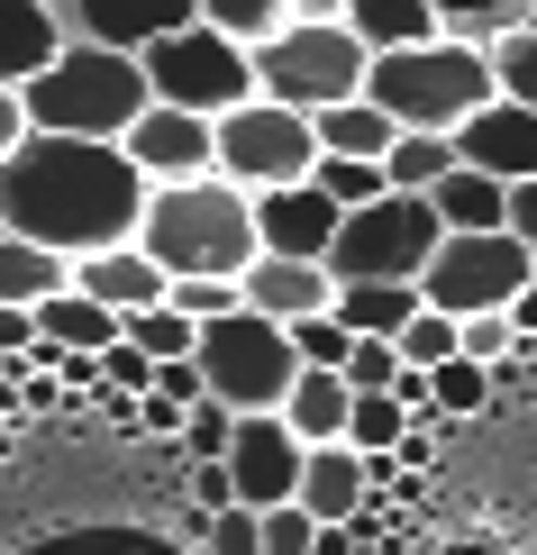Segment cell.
I'll return each mask as SVG.
<instances>
[{
	"instance_id": "cell-1",
	"label": "cell",
	"mask_w": 537,
	"mask_h": 555,
	"mask_svg": "<svg viewBox=\"0 0 537 555\" xmlns=\"http://www.w3.org/2000/svg\"><path fill=\"white\" fill-rule=\"evenodd\" d=\"M146 165L119 146V137H64V128H28L10 155H0V228L18 237H46L64 256H91V246H119L146 219Z\"/></svg>"
},
{
	"instance_id": "cell-2",
	"label": "cell",
	"mask_w": 537,
	"mask_h": 555,
	"mask_svg": "<svg viewBox=\"0 0 537 555\" xmlns=\"http://www.w3.org/2000/svg\"><path fill=\"white\" fill-rule=\"evenodd\" d=\"M137 246L174 273H246L265 256V228H255V192L228 173H182L146 192V219H137Z\"/></svg>"
},
{
	"instance_id": "cell-3",
	"label": "cell",
	"mask_w": 537,
	"mask_h": 555,
	"mask_svg": "<svg viewBox=\"0 0 537 555\" xmlns=\"http://www.w3.org/2000/svg\"><path fill=\"white\" fill-rule=\"evenodd\" d=\"M28 101V128H64V137H128L137 109L155 101L146 82V55L128 46H91V37H64V55L46 64L37 82H18Z\"/></svg>"
},
{
	"instance_id": "cell-4",
	"label": "cell",
	"mask_w": 537,
	"mask_h": 555,
	"mask_svg": "<svg viewBox=\"0 0 537 555\" xmlns=\"http://www.w3.org/2000/svg\"><path fill=\"white\" fill-rule=\"evenodd\" d=\"M365 91L392 109L401 128H464L483 101L501 91L493 74V46H464V37H419V46H392V55H373Z\"/></svg>"
},
{
	"instance_id": "cell-5",
	"label": "cell",
	"mask_w": 537,
	"mask_h": 555,
	"mask_svg": "<svg viewBox=\"0 0 537 555\" xmlns=\"http://www.w3.org/2000/svg\"><path fill=\"white\" fill-rule=\"evenodd\" d=\"M373 74V46L346 28V18H283L265 46H255V82L292 109H329V101H356Z\"/></svg>"
},
{
	"instance_id": "cell-6",
	"label": "cell",
	"mask_w": 537,
	"mask_h": 555,
	"mask_svg": "<svg viewBox=\"0 0 537 555\" xmlns=\"http://www.w3.org/2000/svg\"><path fill=\"white\" fill-rule=\"evenodd\" d=\"M447 237V210L429 192H373L365 210L337 219V246H329V273L337 283H419Z\"/></svg>"
},
{
	"instance_id": "cell-7",
	"label": "cell",
	"mask_w": 537,
	"mask_h": 555,
	"mask_svg": "<svg viewBox=\"0 0 537 555\" xmlns=\"http://www.w3.org/2000/svg\"><path fill=\"white\" fill-rule=\"evenodd\" d=\"M201 374L209 391H219L228 410H283V391L301 383V346L283 319H265L246 300V310H228V319H201Z\"/></svg>"
},
{
	"instance_id": "cell-8",
	"label": "cell",
	"mask_w": 537,
	"mask_h": 555,
	"mask_svg": "<svg viewBox=\"0 0 537 555\" xmlns=\"http://www.w3.org/2000/svg\"><path fill=\"white\" fill-rule=\"evenodd\" d=\"M528 283H537V246L520 237V228H447L429 273H419V300L474 319V310H510Z\"/></svg>"
},
{
	"instance_id": "cell-9",
	"label": "cell",
	"mask_w": 537,
	"mask_h": 555,
	"mask_svg": "<svg viewBox=\"0 0 537 555\" xmlns=\"http://www.w3.org/2000/svg\"><path fill=\"white\" fill-rule=\"evenodd\" d=\"M146 82H155V101H182V109H238L246 91H265L255 82V46L246 37H228V28H209V18H182V28H165L146 46Z\"/></svg>"
},
{
	"instance_id": "cell-10",
	"label": "cell",
	"mask_w": 537,
	"mask_h": 555,
	"mask_svg": "<svg viewBox=\"0 0 537 555\" xmlns=\"http://www.w3.org/2000/svg\"><path fill=\"white\" fill-rule=\"evenodd\" d=\"M319 165V119L273 91H246L238 109H219V173L246 182V192H273V182H301Z\"/></svg>"
},
{
	"instance_id": "cell-11",
	"label": "cell",
	"mask_w": 537,
	"mask_h": 555,
	"mask_svg": "<svg viewBox=\"0 0 537 555\" xmlns=\"http://www.w3.org/2000/svg\"><path fill=\"white\" fill-rule=\"evenodd\" d=\"M301 465H310V437H301L283 410H246L238 437H228V474H238V501L273 511V501H301Z\"/></svg>"
},
{
	"instance_id": "cell-12",
	"label": "cell",
	"mask_w": 537,
	"mask_h": 555,
	"mask_svg": "<svg viewBox=\"0 0 537 555\" xmlns=\"http://www.w3.org/2000/svg\"><path fill=\"white\" fill-rule=\"evenodd\" d=\"M119 146L146 165V182H182V173H219V119L209 109H182V101H146L137 128Z\"/></svg>"
},
{
	"instance_id": "cell-13",
	"label": "cell",
	"mask_w": 537,
	"mask_h": 555,
	"mask_svg": "<svg viewBox=\"0 0 537 555\" xmlns=\"http://www.w3.org/2000/svg\"><path fill=\"white\" fill-rule=\"evenodd\" d=\"M456 155L483 165V173H501V182H537V109L510 101V91H493V101L456 128Z\"/></svg>"
},
{
	"instance_id": "cell-14",
	"label": "cell",
	"mask_w": 537,
	"mask_h": 555,
	"mask_svg": "<svg viewBox=\"0 0 537 555\" xmlns=\"http://www.w3.org/2000/svg\"><path fill=\"white\" fill-rule=\"evenodd\" d=\"M64 37H91V46H128V55H146L165 28L182 18H201V0H55Z\"/></svg>"
},
{
	"instance_id": "cell-15",
	"label": "cell",
	"mask_w": 537,
	"mask_h": 555,
	"mask_svg": "<svg viewBox=\"0 0 537 555\" xmlns=\"http://www.w3.org/2000/svg\"><path fill=\"white\" fill-rule=\"evenodd\" d=\"M337 219H346V210H337L329 192H319V173L255 192V228H265L273 256H329V246H337Z\"/></svg>"
},
{
	"instance_id": "cell-16",
	"label": "cell",
	"mask_w": 537,
	"mask_h": 555,
	"mask_svg": "<svg viewBox=\"0 0 537 555\" xmlns=\"http://www.w3.org/2000/svg\"><path fill=\"white\" fill-rule=\"evenodd\" d=\"M238 283H246L255 310L283 319V328H292V319H310V310H337V273H329V256H273V246H265V256H255Z\"/></svg>"
},
{
	"instance_id": "cell-17",
	"label": "cell",
	"mask_w": 537,
	"mask_h": 555,
	"mask_svg": "<svg viewBox=\"0 0 537 555\" xmlns=\"http://www.w3.org/2000/svg\"><path fill=\"white\" fill-rule=\"evenodd\" d=\"M365 501H373V455H365V447H346V437L310 447V465H301V511L329 519V528H346Z\"/></svg>"
},
{
	"instance_id": "cell-18",
	"label": "cell",
	"mask_w": 537,
	"mask_h": 555,
	"mask_svg": "<svg viewBox=\"0 0 537 555\" xmlns=\"http://www.w3.org/2000/svg\"><path fill=\"white\" fill-rule=\"evenodd\" d=\"M74 283H82V292H101L110 310L128 319V310H146V300H165V292H174V273L155 264L137 237H119V246H91V256H74Z\"/></svg>"
},
{
	"instance_id": "cell-19",
	"label": "cell",
	"mask_w": 537,
	"mask_h": 555,
	"mask_svg": "<svg viewBox=\"0 0 537 555\" xmlns=\"http://www.w3.org/2000/svg\"><path fill=\"white\" fill-rule=\"evenodd\" d=\"M37 337L55 346V356H101V346H119V337H128V319L110 310L101 292L64 283V292H46V300H37Z\"/></svg>"
},
{
	"instance_id": "cell-20",
	"label": "cell",
	"mask_w": 537,
	"mask_h": 555,
	"mask_svg": "<svg viewBox=\"0 0 537 555\" xmlns=\"http://www.w3.org/2000/svg\"><path fill=\"white\" fill-rule=\"evenodd\" d=\"M64 55V18L55 0H0V82H37L46 64Z\"/></svg>"
},
{
	"instance_id": "cell-21",
	"label": "cell",
	"mask_w": 537,
	"mask_h": 555,
	"mask_svg": "<svg viewBox=\"0 0 537 555\" xmlns=\"http://www.w3.org/2000/svg\"><path fill=\"white\" fill-rule=\"evenodd\" d=\"M283 420L310 437V447L346 437V420H356V383H346V364H301V383L283 391Z\"/></svg>"
},
{
	"instance_id": "cell-22",
	"label": "cell",
	"mask_w": 537,
	"mask_h": 555,
	"mask_svg": "<svg viewBox=\"0 0 537 555\" xmlns=\"http://www.w3.org/2000/svg\"><path fill=\"white\" fill-rule=\"evenodd\" d=\"M74 283V256L46 237H18V228H0V300H18V310H37L46 292Z\"/></svg>"
},
{
	"instance_id": "cell-23",
	"label": "cell",
	"mask_w": 537,
	"mask_h": 555,
	"mask_svg": "<svg viewBox=\"0 0 537 555\" xmlns=\"http://www.w3.org/2000/svg\"><path fill=\"white\" fill-rule=\"evenodd\" d=\"M319 146H329V155H373V165H383V155L401 146V119H392L373 91H356V101H329V109H319Z\"/></svg>"
},
{
	"instance_id": "cell-24",
	"label": "cell",
	"mask_w": 537,
	"mask_h": 555,
	"mask_svg": "<svg viewBox=\"0 0 537 555\" xmlns=\"http://www.w3.org/2000/svg\"><path fill=\"white\" fill-rule=\"evenodd\" d=\"M346 28H356L373 55H392V46L437 37V0H346Z\"/></svg>"
},
{
	"instance_id": "cell-25",
	"label": "cell",
	"mask_w": 537,
	"mask_h": 555,
	"mask_svg": "<svg viewBox=\"0 0 537 555\" xmlns=\"http://www.w3.org/2000/svg\"><path fill=\"white\" fill-rule=\"evenodd\" d=\"M429 201L447 210V228H510V182H501V173H483V165H456Z\"/></svg>"
},
{
	"instance_id": "cell-26",
	"label": "cell",
	"mask_w": 537,
	"mask_h": 555,
	"mask_svg": "<svg viewBox=\"0 0 537 555\" xmlns=\"http://www.w3.org/2000/svg\"><path fill=\"white\" fill-rule=\"evenodd\" d=\"M419 310V283H337V319L356 337H401Z\"/></svg>"
},
{
	"instance_id": "cell-27",
	"label": "cell",
	"mask_w": 537,
	"mask_h": 555,
	"mask_svg": "<svg viewBox=\"0 0 537 555\" xmlns=\"http://www.w3.org/2000/svg\"><path fill=\"white\" fill-rule=\"evenodd\" d=\"M456 165H464V155H456V137H447V128H401V146L383 155L392 192H437Z\"/></svg>"
},
{
	"instance_id": "cell-28",
	"label": "cell",
	"mask_w": 537,
	"mask_h": 555,
	"mask_svg": "<svg viewBox=\"0 0 537 555\" xmlns=\"http://www.w3.org/2000/svg\"><path fill=\"white\" fill-rule=\"evenodd\" d=\"M528 18H537V0H437V37H464V46H501Z\"/></svg>"
},
{
	"instance_id": "cell-29",
	"label": "cell",
	"mask_w": 537,
	"mask_h": 555,
	"mask_svg": "<svg viewBox=\"0 0 537 555\" xmlns=\"http://www.w3.org/2000/svg\"><path fill=\"white\" fill-rule=\"evenodd\" d=\"M410 437V401L401 391H356V420H346V447H365V455H392Z\"/></svg>"
},
{
	"instance_id": "cell-30",
	"label": "cell",
	"mask_w": 537,
	"mask_h": 555,
	"mask_svg": "<svg viewBox=\"0 0 537 555\" xmlns=\"http://www.w3.org/2000/svg\"><path fill=\"white\" fill-rule=\"evenodd\" d=\"M429 383H437V420H474V410L493 401V364H483V356H447V364H429Z\"/></svg>"
},
{
	"instance_id": "cell-31",
	"label": "cell",
	"mask_w": 537,
	"mask_h": 555,
	"mask_svg": "<svg viewBox=\"0 0 537 555\" xmlns=\"http://www.w3.org/2000/svg\"><path fill=\"white\" fill-rule=\"evenodd\" d=\"M310 173H319V192H329L337 210H365L373 192H392V173L373 165V155H329V146H319V165H310Z\"/></svg>"
},
{
	"instance_id": "cell-32",
	"label": "cell",
	"mask_w": 537,
	"mask_h": 555,
	"mask_svg": "<svg viewBox=\"0 0 537 555\" xmlns=\"http://www.w3.org/2000/svg\"><path fill=\"white\" fill-rule=\"evenodd\" d=\"M201 18H209V28H228V37H246V46H265L292 18V0H201Z\"/></svg>"
},
{
	"instance_id": "cell-33",
	"label": "cell",
	"mask_w": 537,
	"mask_h": 555,
	"mask_svg": "<svg viewBox=\"0 0 537 555\" xmlns=\"http://www.w3.org/2000/svg\"><path fill=\"white\" fill-rule=\"evenodd\" d=\"M201 546H209V555H265V511H255V501H228V511H209Z\"/></svg>"
},
{
	"instance_id": "cell-34",
	"label": "cell",
	"mask_w": 537,
	"mask_h": 555,
	"mask_svg": "<svg viewBox=\"0 0 537 555\" xmlns=\"http://www.w3.org/2000/svg\"><path fill=\"white\" fill-rule=\"evenodd\" d=\"M493 74H501L510 101H528V109H537V18H528V28H510V37L493 46Z\"/></svg>"
},
{
	"instance_id": "cell-35",
	"label": "cell",
	"mask_w": 537,
	"mask_h": 555,
	"mask_svg": "<svg viewBox=\"0 0 537 555\" xmlns=\"http://www.w3.org/2000/svg\"><path fill=\"white\" fill-rule=\"evenodd\" d=\"M292 346H301V364H346L356 356V328L337 310H310V319H292Z\"/></svg>"
},
{
	"instance_id": "cell-36",
	"label": "cell",
	"mask_w": 537,
	"mask_h": 555,
	"mask_svg": "<svg viewBox=\"0 0 537 555\" xmlns=\"http://www.w3.org/2000/svg\"><path fill=\"white\" fill-rule=\"evenodd\" d=\"M401 374H410L401 337H356V356H346V383H356V391H392Z\"/></svg>"
},
{
	"instance_id": "cell-37",
	"label": "cell",
	"mask_w": 537,
	"mask_h": 555,
	"mask_svg": "<svg viewBox=\"0 0 537 555\" xmlns=\"http://www.w3.org/2000/svg\"><path fill=\"white\" fill-rule=\"evenodd\" d=\"M319 528H329V519H310L301 501H273V511H265V555H310Z\"/></svg>"
},
{
	"instance_id": "cell-38",
	"label": "cell",
	"mask_w": 537,
	"mask_h": 555,
	"mask_svg": "<svg viewBox=\"0 0 537 555\" xmlns=\"http://www.w3.org/2000/svg\"><path fill=\"white\" fill-rule=\"evenodd\" d=\"M464 356H483V364L520 356V319H510V310H474V319H464Z\"/></svg>"
},
{
	"instance_id": "cell-39",
	"label": "cell",
	"mask_w": 537,
	"mask_h": 555,
	"mask_svg": "<svg viewBox=\"0 0 537 555\" xmlns=\"http://www.w3.org/2000/svg\"><path fill=\"white\" fill-rule=\"evenodd\" d=\"M101 374H110V391H146L155 383V356L137 337H119V346H101Z\"/></svg>"
},
{
	"instance_id": "cell-40",
	"label": "cell",
	"mask_w": 537,
	"mask_h": 555,
	"mask_svg": "<svg viewBox=\"0 0 537 555\" xmlns=\"http://www.w3.org/2000/svg\"><path fill=\"white\" fill-rule=\"evenodd\" d=\"M0 356H37V310L0 300Z\"/></svg>"
},
{
	"instance_id": "cell-41",
	"label": "cell",
	"mask_w": 537,
	"mask_h": 555,
	"mask_svg": "<svg viewBox=\"0 0 537 555\" xmlns=\"http://www.w3.org/2000/svg\"><path fill=\"white\" fill-rule=\"evenodd\" d=\"M18 137H28V101H18V91H10V82H0V155H10V146H18Z\"/></svg>"
},
{
	"instance_id": "cell-42",
	"label": "cell",
	"mask_w": 537,
	"mask_h": 555,
	"mask_svg": "<svg viewBox=\"0 0 537 555\" xmlns=\"http://www.w3.org/2000/svg\"><path fill=\"white\" fill-rule=\"evenodd\" d=\"M510 228L537 246V182H510Z\"/></svg>"
},
{
	"instance_id": "cell-43",
	"label": "cell",
	"mask_w": 537,
	"mask_h": 555,
	"mask_svg": "<svg viewBox=\"0 0 537 555\" xmlns=\"http://www.w3.org/2000/svg\"><path fill=\"white\" fill-rule=\"evenodd\" d=\"M510 319H520V337H537V283H528L520 300H510Z\"/></svg>"
},
{
	"instance_id": "cell-44",
	"label": "cell",
	"mask_w": 537,
	"mask_h": 555,
	"mask_svg": "<svg viewBox=\"0 0 537 555\" xmlns=\"http://www.w3.org/2000/svg\"><path fill=\"white\" fill-rule=\"evenodd\" d=\"M292 18H346V0H292Z\"/></svg>"
},
{
	"instance_id": "cell-45",
	"label": "cell",
	"mask_w": 537,
	"mask_h": 555,
	"mask_svg": "<svg viewBox=\"0 0 537 555\" xmlns=\"http://www.w3.org/2000/svg\"><path fill=\"white\" fill-rule=\"evenodd\" d=\"M310 555H356V546H346V538H337V528H319V546H310Z\"/></svg>"
}]
</instances>
